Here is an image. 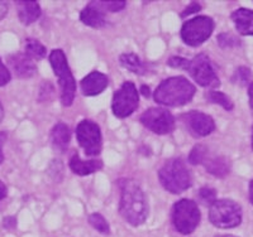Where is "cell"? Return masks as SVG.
<instances>
[{
  "mask_svg": "<svg viewBox=\"0 0 253 237\" xmlns=\"http://www.w3.org/2000/svg\"><path fill=\"white\" fill-rule=\"evenodd\" d=\"M119 212L122 217L132 226H141L148 217V203L141 187L132 179H121Z\"/></svg>",
  "mask_w": 253,
  "mask_h": 237,
  "instance_id": "obj_1",
  "label": "cell"
},
{
  "mask_svg": "<svg viewBox=\"0 0 253 237\" xmlns=\"http://www.w3.org/2000/svg\"><path fill=\"white\" fill-rule=\"evenodd\" d=\"M196 89L182 76L164 80L155 91L156 102L171 107H180L193 100Z\"/></svg>",
  "mask_w": 253,
  "mask_h": 237,
  "instance_id": "obj_2",
  "label": "cell"
},
{
  "mask_svg": "<svg viewBox=\"0 0 253 237\" xmlns=\"http://www.w3.org/2000/svg\"><path fill=\"white\" fill-rule=\"evenodd\" d=\"M162 187L172 195H180L191 186V175L186 164L180 158L167 160L158 171Z\"/></svg>",
  "mask_w": 253,
  "mask_h": 237,
  "instance_id": "obj_3",
  "label": "cell"
},
{
  "mask_svg": "<svg viewBox=\"0 0 253 237\" xmlns=\"http://www.w3.org/2000/svg\"><path fill=\"white\" fill-rule=\"evenodd\" d=\"M49 62L53 72L58 77L61 90V102L63 106H71L76 94V82L67 63L66 56L61 49H53L49 55Z\"/></svg>",
  "mask_w": 253,
  "mask_h": 237,
  "instance_id": "obj_4",
  "label": "cell"
},
{
  "mask_svg": "<svg viewBox=\"0 0 253 237\" xmlns=\"http://www.w3.org/2000/svg\"><path fill=\"white\" fill-rule=\"evenodd\" d=\"M202 214L199 207L191 200H180L172 207L173 227L181 235H189L195 231L200 222Z\"/></svg>",
  "mask_w": 253,
  "mask_h": 237,
  "instance_id": "obj_5",
  "label": "cell"
},
{
  "mask_svg": "<svg viewBox=\"0 0 253 237\" xmlns=\"http://www.w3.org/2000/svg\"><path fill=\"white\" fill-rule=\"evenodd\" d=\"M209 220L219 229H233L241 225L242 208L232 200H216L210 206Z\"/></svg>",
  "mask_w": 253,
  "mask_h": 237,
  "instance_id": "obj_6",
  "label": "cell"
},
{
  "mask_svg": "<svg viewBox=\"0 0 253 237\" xmlns=\"http://www.w3.org/2000/svg\"><path fill=\"white\" fill-rule=\"evenodd\" d=\"M214 31V20L207 15H199L185 22L181 28V38L186 44L198 47L211 35Z\"/></svg>",
  "mask_w": 253,
  "mask_h": 237,
  "instance_id": "obj_7",
  "label": "cell"
},
{
  "mask_svg": "<svg viewBox=\"0 0 253 237\" xmlns=\"http://www.w3.org/2000/svg\"><path fill=\"white\" fill-rule=\"evenodd\" d=\"M185 69L195 80V82H198L203 87L215 89L220 85V81L216 76L213 65L210 62L209 57L204 53H200L191 61H189Z\"/></svg>",
  "mask_w": 253,
  "mask_h": 237,
  "instance_id": "obj_8",
  "label": "cell"
},
{
  "mask_svg": "<svg viewBox=\"0 0 253 237\" xmlns=\"http://www.w3.org/2000/svg\"><path fill=\"white\" fill-rule=\"evenodd\" d=\"M139 102V95L134 83L126 81L121 86V89L114 94L112 109L119 119H124L132 115L137 110Z\"/></svg>",
  "mask_w": 253,
  "mask_h": 237,
  "instance_id": "obj_9",
  "label": "cell"
},
{
  "mask_svg": "<svg viewBox=\"0 0 253 237\" xmlns=\"http://www.w3.org/2000/svg\"><path fill=\"white\" fill-rule=\"evenodd\" d=\"M141 123L158 135L170 134L175 129V117L169 110L162 107H151L141 116Z\"/></svg>",
  "mask_w": 253,
  "mask_h": 237,
  "instance_id": "obj_10",
  "label": "cell"
},
{
  "mask_svg": "<svg viewBox=\"0 0 253 237\" xmlns=\"http://www.w3.org/2000/svg\"><path fill=\"white\" fill-rule=\"evenodd\" d=\"M76 137L85 154L94 157L101 152L100 128L90 120H83L76 128Z\"/></svg>",
  "mask_w": 253,
  "mask_h": 237,
  "instance_id": "obj_11",
  "label": "cell"
},
{
  "mask_svg": "<svg viewBox=\"0 0 253 237\" xmlns=\"http://www.w3.org/2000/svg\"><path fill=\"white\" fill-rule=\"evenodd\" d=\"M181 121L190 135L194 137H204L215 130V123L211 116L202 111H189L181 116Z\"/></svg>",
  "mask_w": 253,
  "mask_h": 237,
  "instance_id": "obj_12",
  "label": "cell"
},
{
  "mask_svg": "<svg viewBox=\"0 0 253 237\" xmlns=\"http://www.w3.org/2000/svg\"><path fill=\"white\" fill-rule=\"evenodd\" d=\"M8 65L13 69L15 76L19 78H29L37 72V67L33 60H31L24 53H14L9 56Z\"/></svg>",
  "mask_w": 253,
  "mask_h": 237,
  "instance_id": "obj_13",
  "label": "cell"
},
{
  "mask_svg": "<svg viewBox=\"0 0 253 237\" xmlns=\"http://www.w3.org/2000/svg\"><path fill=\"white\" fill-rule=\"evenodd\" d=\"M108 77L104 73L94 71L81 81V90L85 96H96L108 87Z\"/></svg>",
  "mask_w": 253,
  "mask_h": 237,
  "instance_id": "obj_14",
  "label": "cell"
},
{
  "mask_svg": "<svg viewBox=\"0 0 253 237\" xmlns=\"http://www.w3.org/2000/svg\"><path fill=\"white\" fill-rule=\"evenodd\" d=\"M80 19L84 24H86L91 28H101L107 23L105 22V12L98 5L96 1H92L86 8L83 9Z\"/></svg>",
  "mask_w": 253,
  "mask_h": 237,
  "instance_id": "obj_15",
  "label": "cell"
},
{
  "mask_svg": "<svg viewBox=\"0 0 253 237\" xmlns=\"http://www.w3.org/2000/svg\"><path fill=\"white\" fill-rule=\"evenodd\" d=\"M236 28L239 34L253 35V10L246 8H239L232 13Z\"/></svg>",
  "mask_w": 253,
  "mask_h": 237,
  "instance_id": "obj_16",
  "label": "cell"
},
{
  "mask_svg": "<svg viewBox=\"0 0 253 237\" xmlns=\"http://www.w3.org/2000/svg\"><path fill=\"white\" fill-rule=\"evenodd\" d=\"M70 168L78 175H90L103 168L100 160H81L78 154L72 155L70 159Z\"/></svg>",
  "mask_w": 253,
  "mask_h": 237,
  "instance_id": "obj_17",
  "label": "cell"
},
{
  "mask_svg": "<svg viewBox=\"0 0 253 237\" xmlns=\"http://www.w3.org/2000/svg\"><path fill=\"white\" fill-rule=\"evenodd\" d=\"M18 9L20 22L26 26L35 23L36 20L41 17V6L37 1H17L15 3Z\"/></svg>",
  "mask_w": 253,
  "mask_h": 237,
  "instance_id": "obj_18",
  "label": "cell"
},
{
  "mask_svg": "<svg viewBox=\"0 0 253 237\" xmlns=\"http://www.w3.org/2000/svg\"><path fill=\"white\" fill-rule=\"evenodd\" d=\"M70 139H71V133H70L69 126L63 123H58L53 126L51 132V140L55 149H57L58 152L63 153L66 150Z\"/></svg>",
  "mask_w": 253,
  "mask_h": 237,
  "instance_id": "obj_19",
  "label": "cell"
},
{
  "mask_svg": "<svg viewBox=\"0 0 253 237\" xmlns=\"http://www.w3.org/2000/svg\"><path fill=\"white\" fill-rule=\"evenodd\" d=\"M203 164H204L205 168H207L208 173L215 175V177L223 178L229 173V163H228V160L223 157H207V159L204 160V163Z\"/></svg>",
  "mask_w": 253,
  "mask_h": 237,
  "instance_id": "obj_20",
  "label": "cell"
},
{
  "mask_svg": "<svg viewBox=\"0 0 253 237\" xmlns=\"http://www.w3.org/2000/svg\"><path fill=\"white\" fill-rule=\"evenodd\" d=\"M119 62H121V65L124 68L135 74H141L142 76V74H144L147 72L146 65L134 53H124L119 58Z\"/></svg>",
  "mask_w": 253,
  "mask_h": 237,
  "instance_id": "obj_21",
  "label": "cell"
},
{
  "mask_svg": "<svg viewBox=\"0 0 253 237\" xmlns=\"http://www.w3.org/2000/svg\"><path fill=\"white\" fill-rule=\"evenodd\" d=\"M24 55L31 60H42L46 57V47L40 40L28 38L24 43Z\"/></svg>",
  "mask_w": 253,
  "mask_h": 237,
  "instance_id": "obj_22",
  "label": "cell"
},
{
  "mask_svg": "<svg viewBox=\"0 0 253 237\" xmlns=\"http://www.w3.org/2000/svg\"><path fill=\"white\" fill-rule=\"evenodd\" d=\"M207 99L209 101H211L213 103H218V105L223 106L225 110L230 111L233 110V102L228 98L227 95L223 94V92L219 91H210L209 94H207Z\"/></svg>",
  "mask_w": 253,
  "mask_h": 237,
  "instance_id": "obj_23",
  "label": "cell"
},
{
  "mask_svg": "<svg viewBox=\"0 0 253 237\" xmlns=\"http://www.w3.org/2000/svg\"><path fill=\"white\" fill-rule=\"evenodd\" d=\"M89 223L94 227L96 231H99L100 234L108 235L110 234V227L109 223L105 218L101 216L100 213H92L89 216Z\"/></svg>",
  "mask_w": 253,
  "mask_h": 237,
  "instance_id": "obj_24",
  "label": "cell"
},
{
  "mask_svg": "<svg viewBox=\"0 0 253 237\" xmlns=\"http://www.w3.org/2000/svg\"><path fill=\"white\" fill-rule=\"evenodd\" d=\"M208 157V149L204 145H196L190 152L189 162L191 164H203Z\"/></svg>",
  "mask_w": 253,
  "mask_h": 237,
  "instance_id": "obj_25",
  "label": "cell"
},
{
  "mask_svg": "<svg viewBox=\"0 0 253 237\" xmlns=\"http://www.w3.org/2000/svg\"><path fill=\"white\" fill-rule=\"evenodd\" d=\"M98 5L103 9L104 12H110V13H117L121 12L126 8V1H117V0H110V1H96Z\"/></svg>",
  "mask_w": 253,
  "mask_h": 237,
  "instance_id": "obj_26",
  "label": "cell"
},
{
  "mask_svg": "<svg viewBox=\"0 0 253 237\" xmlns=\"http://www.w3.org/2000/svg\"><path fill=\"white\" fill-rule=\"evenodd\" d=\"M199 200L202 201L204 204H209L211 206L214 202L216 201V192L210 187H203L200 191H199Z\"/></svg>",
  "mask_w": 253,
  "mask_h": 237,
  "instance_id": "obj_27",
  "label": "cell"
},
{
  "mask_svg": "<svg viewBox=\"0 0 253 237\" xmlns=\"http://www.w3.org/2000/svg\"><path fill=\"white\" fill-rule=\"evenodd\" d=\"M218 42L221 47L227 48V47L239 46V42H241V40L237 39L234 35L229 34V33H223V34H220L218 37Z\"/></svg>",
  "mask_w": 253,
  "mask_h": 237,
  "instance_id": "obj_28",
  "label": "cell"
},
{
  "mask_svg": "<svg viewBox=\"0 0 253 237\" xmlns=\"http://www.w3.org/2000/svg\"><path fill=\"white\" fill-rule=\"evenodd\" d=\"M251 77H252V74H251L250 68H247V67H239L237 69L236 78L241 85H247L251 81Z\"/></svg>",
  "mask_w": 253,
  "mask_h": 237,
  "instance_id": "obj_29",
  "label": "cell"
},
{
  "mask_svg": "<svg viewBox=\"0 0 253 237\" xmlns=\"http://www.w3.org/2000/svg\"><path fill=\"white\" fill-rule=\"evenodd\" d=\"M187 62H189V60H186V58H182V57H171L170 60H169V62H167V65L170 67H173V68H181V69H185L187 66Z\"/></svg>",
  "mask_w": 253,
  "mask_h": 237,
  "instance_id": "obj_30",
  "label": "cell"
},
{
  "mask_svg": "<svg viewBox=\"0 0 253 237\" xmlns=\"http://www.w3.org/2000/svg\"><path fill=\"white\" fill-rule=\"evenodd\" d=\"M10 72L6 68L5 65L3 63L1 58H0V86H5L6 83L10 82Z\"/></svg>",
  "mask_w": 253,
  "mask_h": 237,
  "instance_id": "obj_31",
  "label": "cell"
},
{
  "mask_svg": "<svg viewBox=\"0 0 253 237\" xmlns=\"http://www.w3.org/2000/svg\"><path fill=\"white\" fill-rule=\"evenodd\" d=\"M200 9H202V5H200V4H198V3H195V1H193V3L190 4V5L187 6L186 9H185L184 12L181 13V18H185V17H187V15L193 14V13L199 12Z\"/></svg>",
  "mask_w": 253,
  "mask_h": 237,
  "instance_id": "obj_32",
  "label": "cell"
},
{
  "mask_svg": "<svg viewBox=\"0 0 253 237\" xmlns=\"http://www.w3.org/2000/svg\"><path fill=\"white\" fill-rule=\"evenodd\" d=\"M4 227H5V229H14L15 226H17V220H15L14 217H5L4 218Z\"/></svg>",
  "mask_w": 253,
  "mask_h": 237,
  "instance_id": "obj_33",
  "label": "cell"
},
{
  "mask_svg": "<svg viewBox=\"0 0 253 237\" xmlns=\"http://www.w3.org/2000/svg\"><path fill=\"white\" fill-rule=\"evenodd\" d=\"M5 140H6L5 134H4V133L0 132V164L3 163V160H4L3 146H4V144H5Z\"/></svg>",
  "mask_w": 253,
  "mask_h": 237,
  "instance_id": "obj_34",
  "label": "cell"
},
{
  "mask_svg": "<svg viewBox=\"0 0 253 237\" xmlns=\"http://www.w3.org/2000/svg\"><path fill=\"white\" fill-rule=\"evenodd\" d=\"M6 13H8V3H5V1H1V0H0V20L5 17Z\"/></svg>",
  "mask_w": 253,
  "mask_h": 237,
  "instance_id": "obj_35",
  "label": "cell"
},
{
  "mask_svg": "<svg viewBox=\"0 0 253 237\" xmlns=\"http://www.w3.org/2000/svg\"><path fill=\"white\" fill-rule=\"evenodd\" d=\"M6 192H8V189H6L5 184L0 180V202L6 197Z\"/></svg>",
  "mask_w": 253,
  "mask_h": 237,
  "instance_id": "obj_36",
  "label": "cell"
},
{
  "mask_svg": "<svg viewBox=\"0 0 253 237\" xmlns=\"http://www.w3.org/2000/svg\"><path fill=\"white\" fill-rule=\"evenodd\" d=\"M248 96H250V105L251 109L253 111V82L250 85V89H248Z\"/></svg>",
  "mask_w": 253,
  "mask_h": 237,
  "instance_id": "obj_37",
  "label": "cell"
},
{
  "mask_svg": "<svg viewBox=\"0 0 253 237\" xmlns=\"http://www.w3.org/2000/svg\"><path fill=\"white\" fill-rule=\"evenodd\" d=\"M141 92H142V95H143L144 98H150V95H151V90H150V87H148V86H142L141 87Z\"/></svg>",
  "mask_w": 253,
  "mask_h": 237,
  "instance_id": "obj_38",
  "label": "cell"
},
{
  "mask_svg": "<svg viewBox=\"0 0 253 237\" xmlns=\"http://www.w3.org/2000/svg\"><path fill=\"white\" fill-rule=\"evenodd\" d=\"M250 201H251V203L253 204V180L251 182V184H250Z\"/></svg>",
  "mask_w": 253,
  "mask_h": 237,
  "instance_id": "obj_39",
  "label": "cell"
},
{
  "mask_svg": "<svg viewBox=\"0 0 253 237\" xmlns=\"http://www.w3.org/2000/svg\"><path fill=\"white\" fill-rule=\"evenodd\" d=\"M4 117V110H3V106H1V103H0V121L3 120Z\"/></svg>",
  "mask_w": 253,
  "mask_h": 237,
  "instance_id": "obj_40",
  "label": "cell"
},
{
  "mask_svg": "<svg viewBox=\"0 0 253 237\" xmlns=\"http://www.w3.org/2000/svg\"><path fill=\"white\" fill-rule=\"evenodd\" d=\"M215 237H237V236H233V235H219V236H215Z\"/></svg>",
  "mask_w": 253,
  "mask_h": 237,
  "instance_id": "obj_41",
  "label": "cell"
},
{
  "mask_svg": "<svg viewBox=\"0 0 253 237\" xmlns=\"http://www.w3.org/2000/svg\"><path fill=\"white\" fill-rule=\"evenodd\" d=\"M252 149H253V134H252Z\"/></svg>",
  "mask_w": 253,
  "mask_h": 237,
  "instance_id": "obj_42",
  "label": "cell"
}]
</instances>
